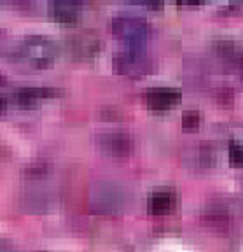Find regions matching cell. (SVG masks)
Returning <instances> with one entry per match:
<instances>
[{
	"instance_id": "obj_1",
	"label": "cell",
	"mask_w": 243,
	"mask_h": 252,
	"mask_svg": "<svg viewBox=\"0 0 243 252\" xmlns=\"http://www.w3.org/2000/svg\"><path fill=\"white\" fill-rule=\"evenodd\" d=\"M56 55H58V46L51 39L40 35L27 37L12 51L14 60L25 63L28 67H35V68L47 67L56 58Z\"/></svg>"
},
{
	"instance_id": "obj_2",
	"label": "cell",
	"mask_w": 243,
	"mask_h": 252,
	"mask_svg": "<svg viewBox=\"0 0 243 252\" xmlns=\"http://www.w3.org/2000/svg\"><path fill=\"white\" fill-rule=\"evenodd\" d=\"M112 65L118 74L128 75V77H142V75L151 74L156 68L154 60L138 47L116 53L112 58Z\"/></svg>"
},
{
	"instance_id": "obj_3",
	"label": "cell",
	"mask_w": 243,
	"mask_h": 252,
	"mask_svg": "<svg viewBox=\"0 0 243 252\" xmlns=\"http://www.w3.org/2000/svg\"><path fill=\"white\" fill-rule=\"evenodd\" d=\"M124 191L112 182H98L90 193V205L96 212L114 214L124 207Z\"/></svg>"
},
{
	"instance_id": "obj_4",
	"label": "cell",
	"mask_w": 243,
	"mask_h": 252,
	"mask_svg": "<svg viewBox=\"0 0 243 252\" xmlns=\"http://www.w3.org/2000/svg\"><path fill=\"white\" fill-rule=\"evenodd\" d=\"M110 28L118 39L131 44V46H138L151 35L149 23L137 16H118L112 20Z\"/></svg>"
},
{
	"instance_id": "obj_5",
	"label": "cell",
	"mask_w": 243,
	"mask_h": 252,
	"mask_svg": "<svg viewBox=\"0 0 243 252\" xmlns=\"http://www.w3.org/2000/svg\"><path fill=\"white\" fill-rule=\"evenodd\" d=\"M102 42H100L98 35H94L91 32H81L75 35L68 37L67 40V49L70 56L75 60H90L93 58L96 53L100 51Z\"/></svg>"
},
{
	"instance_id": "obj_6",
	"label": "cell",
	"mask_w": 243,
	"mask_h": 252,
	"mask_svg": "<svg viewBox=\"0 0 243 252\" xmlns=\"http://www.w3.org/2000/svg\"><path fill=\"white\" fill-rule=\"evenodd\" d=\"M98 147L110 156H128L133 151V138L126 131H107L96 138Z\"/></svg>"
},
{
	"instance_id": "obj_7",
	"label": "cell",
	"mask_w": 243,
	"mask_h": 252,
	"mask_svg": "<svg viewBox=\"0 0 243 252\" xmlns=\"http://www.w3.org/2000/svg\"><path fill=\"white\" fill-rule=\"evenodd\" d=\"M81 5V0H47V14L58 23L70 25L77 21Z\"/></svg>"
},
{
	"instance_id": "obj_8",
	"label": "cell",
	"mask_w": 243,
	"mask_h": 252,
	"mask_svg": "<svg viewBox=\"0 0 243 252\" xmlns=\"http://www.w3.org/2000/svg\"><path fill=\"white\" fill-rule=\"evenodd\" d=\"M181 100V91L173 88H154L145 94V103L151 110H166L179 103Z\"/></svg>"
},
{
	"instance_id": "obj_9",
	"label": "cell",
	"mask_w": 243,
	"mask_h": 252,
	"mask_svg": "<svg viewBox=\"0 0 243 252\" xmlns=\"http://www.w3.org/2000/svg\"><path fill=\"white\" fill-rule=\"evenodd\" d=\"M175 205V193L170 188L154 189L147 198V210L152 216H165Z\"/></svg>"
},
{
	"instance_id": "obj_10",
	"label": "cell",
	"mask_w": 243,
	"mask_h": 252,
	"mask_svg": "<svg viewBox=\"0 0 243 252\" xmlns=\"http://www.w3.org/2000/svg\"><path fill=\"white\" fill-rule=\"evenodd\" d=\"M58 94H61V90H56V88H21V90H18L14 93V100L20 105H33L39 100L53 98V96H58Z\"/></svg>"
},
{
	"instance_id": "obj_11",
	"label": "cell",
	"mask_w": 243,
	"mask_h": 252,
	"mask_svg": "<svg viewBox=\"0 0 243 252\" xmlns=\"http://www.w3.org/2000/svg\"><path fill=\"white\" fill-rule=\"evenodd\" d=\"M203 219L207 220L210 226H215L219 229L228 228L233 222L231 212H229L226 201H213V203L207 205L203 212Z\"/></svg>"
},
{
	"instance_id": "obj_12",
	"label": "cell",
	"mask_w": 243,
	"mask_h": 252,
	"mask_svg": "<svg viewBox=\"0 0 243 252\" xmlns=\"http://www.w3.org/2000/svg\"><path fill=\"white\" fill-rule=\"evenodd\" d=\"M201 121V116L198 110H187L184 112L182 116V126H184V130H196L198 126H200Z\"/></svg>"
},
{
	"instance_id": "obj_13",
	"label": "cell",
	"mask_w": 243,
	"mask_h": 252,
	"mask_svg": "<svg viewBox=\"0 0 243 252\" xmlns=\"http://www.w3.org/2000/svg\"><path fill=\"white\" fill-rule=\"evenodd\" d=\"M229 159H231L233 165L236 166H243V146L231 142L229 144Z\"/></svg>"
},
{
	"instance_id": "obj_14",
	"label": "cell",
	"mask_w": 243,
	"mask_h": 252,
	"mask_svg": "<svg viewBox=\"0 0 243 252\" xmlns=\"http://www.w3.org/2000/svg\"><path fill=\"white\" fill-rule=\"evenodd\" d=\"M35 0H0V5L9 9H30L33 7Z\"/></svg>"
},
{
	"instance_id": "obj_15",
	"label": "cell",
	"mask_w": 243,
	"mask_h": 252,
	"mask_svg": "<svg viewBox=\"0 0 243 252\" xmlns=\"http://www.w3.org/2000/svg\"><path fill=\"white\" fill-rule=\"evenodd\" d=\"M201 0H179V4L182 5H198Z\"/></svg>"
},
{
	"instance_id": "obj_16",
	"label": "cell",
	"mask_w": 243,
	"mask_h": 252,
	"mask_svg": "<svg viewBox=\"0 0 243 252\" xmlns=\"http://www.w3.org/2000/svg\"><path fill=\"white\" fill-rule=\"evenodd\" d=\"M5 107H7V100L2 98V96H0V112H4Z\"/></svg>"
},
{
	"instance_id": "obj_17",
	"label": "cell",
	"mask_w": 243,
	"mask_h": 252,
	"mask_svg": "<svg viewBox=\"0 0 243 252\" xmlns=\"http://www.w3.org/2000/svg\"><path fill=\"white\" fill-rule=\"evenodd\" d=\"M4 81H5V79H4V77H2V75H0V84L4 83Z\"/></svg>"
},
{
	"instance_id": "obj_18",
	"label": "cell",
	"mask_w": 243,
	"mask_h": 252,
	"mask_svg": "<svg viewBox=\"0 0 243 252\" xmlns=\"http://www.w3.org/2000/svg\"><path fill=\"white\" fill-rule=\"evenodd\" d=\"M0 252H11V251H5V249H0Z\"/></svg>"
},
{
	"instance_id": "obj_19",
	"label": "cell",
	"mask_w": 243,
	"mask_h": 252,
	"mask_svg": "<svg viewBox=\"0 0 243 252\" xmlns=\"http://www.w3.org/2000/svg\"><path fill=\"white\" fill-rule=\"evenodd\" d=\"M0 35H2V32H0Z\"/></svg>"
}]
</instances>
